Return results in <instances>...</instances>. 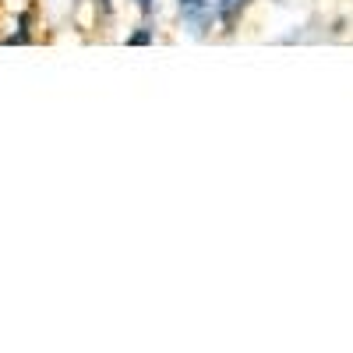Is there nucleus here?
Returning a JSON list of instances; mask_svg holds the SVG:
<instances>
[{
    "instance_id": "f257e3e1",
    "label": "nucleus",
    "mask_w": 353,
    "mask_h": 353,
    "mask_svg": "<svg viewBox=\"0 0 353 353\" xmlns=\"http://www.w3.org/2000/svg\"><path fill=\"white\" fill-rule=\"evenodd\" d=\"M176 8H181L184 21L191 25V32H205V28L212 25V14H216V0H176Z\"/></svg>"
},
{
    "instance_id": "f03ea898",
    "label": "nucleus",
    "mask_w": 353,
    "mask_h": 353,
    "mask_svg": "<svg viewBox=\"0 0 353 353\" xmlns=\"http://www.w3.org/2000/svg\"><path fill=\"white\" fill-rule=\"evenodd\" d=\"M248 4V0H216V14L223 18V21H233L241 14V8Z\"/></svg>"
},
{
    "instance_id": "7ed1b4c3",
    "label": "nucleus",
    "mask_w": 353,
    "mask_h": 353,
    "mask_svg": "<svg viewBox=\"0 0 353 353\" xmlns=\"http://www.w3.org/2000/svg\"><path fill=\"white\" fill-rule=\"evenodd\" d=\"M138 8H141V11H149V8H152V0H138Z\"/></svg>"
}]
</instances>
